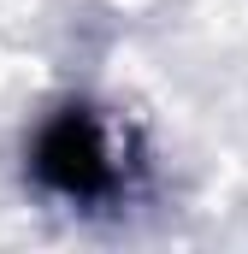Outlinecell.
<instances>
[{"instance_id": "obj_1", "label": "cell", "mask_w": 248, "mask_h": 254, "mask_svg": "<svg viewBox=\"0 0 248 254\" xmlns=\"http://www.w3.org/2000/svg\"><path fill=\"white\" fill-rule=\"evenodd\" d=\"M42 190L65 195V201H101V195L119 190V160L107 148V130L89 107H65L54 113L42 136H36V154H30Z\"/></svg>"}]
</instances>
